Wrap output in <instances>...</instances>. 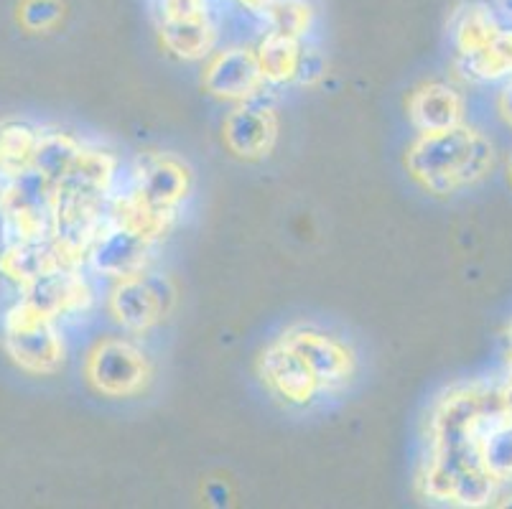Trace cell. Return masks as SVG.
Returning a JSON list of instances; mask_svg holds the SVG:
<instances>
[{"instance_id": "1", "label": "cell", "mask_w": 512, "mask_h": 509, "mask_svg": "<svg viewBox=\"0 0 512 509\" xmlns=\"http://www.w3.org/2000/svg\"><path fill=\"white\" fill-rule=\"evenodd\" d=\"M500 382H459L434 400L426 418V451L418 489L451 507H487L497 487L482 466V436L505 413Z\"/></svg>"}, {"instance_id": "2", "label": "cell", "mask_w": 512, "mask_h": 509, "mask_svg": "<svg viewBox=\"0 0 512 509\" xmlns=\"http://www.w3.org/2000/svg\"><path fill=\"white\" fill-rule=\"evenodd\" d=\"M406 168L428 194L454 196L490 179L497 151L482 130L462 123L439 133H416L406 151Z\"/></svg>"}, {"instance_id": "3", "label": "cell", "mask_w": 512, "mask_h": 509, "mask_svg": "<svg viewBox=\"0 0 512 509\" xmlns=\"http://www.w3.org/2000/svg\"><path fill=\"white\" fill-rule=\"evenodd\" d=\"M0 342L16 367L29 375H54L67 362V342L59 321L26 298H18L0 321Z\"/></svg>"}, {"instance_id": "4", "label": "cell", "mask_w": 512, "mask_h": 509, "mask_svg": "<svg viewBox=\"0 0 512 509\" xmlns=\"http://www.w3.org/2000/svg\"><path fill=\"white\" fill-rule=\"evenodd\" d=\"M85 377L102 398H138L153 382V362L130 336H102L85 357Z\"/></svg>"}, {"instance_id": "5", "label": "cell", "mask_w": 512, "mask_h": 509, "mask_svg": "<svg viewBox=\"0 0 512 509\" xmlns=\"http://www.w3.org/2000/svg\"><path fill=\"white\" fill-rule=\"evenodd\" d=\"M171 298H174V291L169 280L153 278L143 270V273L113 280V288L107 296V311L125 334L143 336L166 319Z\"/></svg>"}, {"instance_id": "6", "label": "cell", "mask_w": 512, "mask_h": 509, "mask_svg": "<svg viewBox=\"0 0 512 509\" xmlns=\"http://www.w3.org/2000/svg\"><path fill=\"white\" fill-rule=\"evenodd\" d=\"M281 339L309 364L324 392L342 390L355 377L357 357L339 336L327 334L316 326H291L283 331Z\"/></svg>"}, {"instance_id": "7", "label": "cell", "mask_w": 512, "mask_h": 509, "mask_svg": "<svg viewBox=\"0 0 512 509\" xmlns=\"http://www.w3.org/2000/svg\"><path fill=\"white\" fill-rule=\"evenodd\" d=\"M258 375L265 390L291 408H309L319 400V395H324V387L309 370V364L281 336L260 352Z\"/></svg>"}, {"instance_id": "8", "label": "cell", "mask_w": 512, "mask_h": 509, "mask_svg": "<svg viewBox=\"0 0 512 509\" xmlns=\"http://www.w3.org/2000/svg\"><path fill=\"white\" fill-rule=\"evenodd\" d=\"M130 189L146 199L151 207L166 214H179L192 194V171L174 153H143L130 171Z\"/></svg>"}, {"instance_id": "9", "label": "cell", "mask_w": 512, "mask_h": 509, "mask_svg": "<svg viewBox=\"0 0 512 509\" xmlns=\"http://www.w3.org/2000/svg\"><path fill=\"white\" fill-rule=\"evenodd\" d=\"M202 84L204 90L217 100L235 102V105L258 100L265 87V79L260 74L255 49H248V46L214 49L204 59Z\"/></svg>"}, {"instance_id": "10", "label": "cell", "mask_w": 512, "mask_h": 509, "mask_svg": "<svg viewBox=\"0 0 512 509\" xmlns=\"http://www.w3.org/2000/svg\"><path fill=\"white\" fill-rule=\"evenodd\" d=\"M21 298L44 311L51 319H69L90 311L95 301L90 280L82 273V268H54L31 286L21 288Z\"/></svg>"}, {"instance_id": "11", "label": "cell", "mask_w": 512, "mask_h": 509, "mask_svg": "<svg viewBox=\"0 0 512 509\" xmlns=\"http://www.w3.org/2000/svg\"><path fill=\"white\" fill-rule=\"evenodd\" d=\"M222 140L237 158L260 161L276 148L278 115L255 100L240 102L222 123Z\"/></svg>"}, {"instance_id": "12", "label": "cell", "mask_w": 512, "mask_h": 509, "mask_svg": "<svg viewBox=\"0 0 512 509\" xmlns=\"http://www.w3.org/2000/svg\"><path fill=\"white\" fill-rule=\"evenodd\" d=\"M408 120L416 133H439L467 123V97L454 84L426 82L408 97Z\"/></svg>"}, {"instance_id": "13", "label": "cell", "mask_w": 512, "mask_h": 509, "mask_svg": "<svg viewBox=\"0 0 512 509\" xmlns=\"http://www.w3.org/2000/svg\"><path fill=\"white\" fill-rule=\"evenodd\" d=\"M151 242L133 232L123 230L118 224H105V230L97 237L95 247L90 252V265L97 275H105L110 280L125 278V275L143 273L151 255Z\"/></svg>"}, {"instance_id": "14", "label": "cell", "mask_w": 512, "mask_h": 509, "mask_svg": "<svg viewBox=\"0 0 512 509\" xmlns=\"http://www.w3.org/2000/svg\"><path fill=\"white\" fill-rule=\"evenodd\" d=\"M507 31L505 23L500 21L495 8L482 0H469L462 8H456L451 18L449 36L451 46L456 51V62H467L474 56L490 51L502 39Z\"/></svg>"}, {"instance_id": "15", "label": "cell", "mask_w": 512, "mask_h": 509, "mask_svg": "<svg viewBox=\"0 0 512 509\" xmlns=\"http://www.w3.org/2000/svg\"><path fill=\"white\" fill-rule=\"evenodd\" d=\"M107 222L118 224L123 230L133 232V235L156 245L158 240H164L171 232L176 214H166L161 209L151 207L136 189L128 186L123 191H115L107 199Z\"/></svg>"}, {"instance_id": "16", "label": "cell", "mask_w": 512, "mask_h": 509, "mask_svg": "<svg viewBox=\"0 0 512 509\" xmlns=\"http://www.w3.org/2000/svg\"><path fill=\"white\" fill-rule=\"evenodd\" d=\"M156 28L161 46L184 62H204L220 44V26H217L212 13L156 23Z\"/></svg>"}, {"instance_id": "17", "label": "cell", "mask_w": 512, "mask_h": 509, "mask_svg": "<svg viewBox=\"0 0 512 509\" xmlns=\"http://www.w3.org/2000/svg\"><path fill=\"white\" fill-rule=\"evenodd\" d=\"M54 268L62 265L51 242H6L0 250V275L11 280L18 291Z\"/></svg>"}, {"instance_id": "18", "label": "cell", "mask_w": 512, "mask_h": 509, "mask_svg": "<svg viewBox=\"0 0 512 509\" xmlns=\"http://www.w3.org/2000/svg\"><path fill=\"white\" fill-rule=\"evenodd\" d=\"M118 168V158L110 151L97 146H82L72 171L62 184L85 191V194L110 199L115 194V186H118Z\"/></svg>"}, {"instance_id": "19", "label": "cell", "mask_w": 512, "mask_h": 509, "mask_svg": "<svg viewBox=\"0 0 512 509\" xmlns=\"http://www.w3.org/2000/svg\"><path fill=\"white\" fill-rule=\"evenodd\" d=\"M306 41L291 39V36L265 31L263 39L255 46V59H258L260 74L265 84H293L299 77L301 54H304Z\"/></svg>"}, {"instance_id": "20", "label": "cell", "mask_w": 512, "mask_h": 509, "mask_svg": "<svg viewBox=\"0 0 512 509\" xmlns=\"http://www.w3.org/2000/svg\"><path fill=\"white\" fill-rule=\"evenodd\" d=\"M85 143H79L72 133L62 130H39V146L34 156V171H39L51 184H62L72 171L79 151Z\"/></svg>"}, {"instance_id": "21", "label": "cell", "mask_w": 512, "mask_h": 509, "mask_svg": "<svg viewBox=\"0 0 512 509\" xmlns=\"http://www.w3.org/2000/svg\"><path fill=\"white\" fill-rule=\"evenodd\" d=\"M39 128L26 123H6L0 128V181L16 179L34 168Z\"/></svg>"}, {"instance_id": "22", "label": "cell", "mask_w": 512, "mask_h": 509, "mask_svg": "<svg viewBox=\"0 0 512 509\" xmlns=\"http://www.w3.org/2000/svg\"><path fill=\"white\" fill-rule=\"evenodd\" d=\"M482 466L497 487L512 482V415L507 410L484 431Z\"/></svg>"}, {"instance_id": "23", "label": "cell", "mask_w": 512, "mask_h": 509, "mask_svg": "<svg viewBox=\"0 0 512 509\" xmlns=\"http://www.w3.org/2000/svg\"><path fill=\"white\" fill-rule=\"evenodd\" d=\"M260 21L268 31L306 41L316 26V11L311 0H271Z\"/></svg>"}, {"instance_id": "24", "label": "cell", "mask_w": 512, "mask_h": 509, "mask_svg": "<svg viewBox=\"0 0 512 509\" xmlns=\"http://www.w3.org/2000/svg\"><path fill=\"white\" fill-rule=\"evenodd\" d=\"M64 16L62 0H23L18 18L29 31H49Z\"/></svg>"}, {"instance_id": "25", "label": "cell", "mask_w": 512, "mask_h": 509, "mask_svg": "<svg viewBox=\"0 0 512 509\" xmlns=\"http://www.w3.org/2000/svg\"><path fill=\"white\" fill-rule=\"evenodd\" d=\"M212 13L209 0H153V16L156 23L181 21V18H194Z\"/></svg>"}, {"instance_id": "26", "label": "cell", "mask_w": 512, "mask_h": 509, "mask_svg": "<svg viewBox=\"0 0 512 509\" xmlns=\"http://www.w3.org/2000/svg\"><path fill=\"white\" fill-rule=\"evenodd\" d=\"M324 72H327L324 56L319 54V49L304 44V54H301L299 77H296V82H299V84H316L321 77H324Z\"/></svg>"}, {"instance_id": "27", "label": "cell", "mask_w": 512, "mask_h": 509, "mask_svg": "<svg viewBox=\"0 0 512 509\" xmlns=\"http://www.w3.org/2000/svg\"><path fill=\"white\" fill-rule=\"evenodd\" d=\"M497 112H500L502 123L512 128V77H507L497 92Z\"/></svg>"}, {"instance_id": "28", "label": "cell", "mask_w": 512, "mask_h": 509, "mask_svg": "<svg viewBox=\"0 0 512 509\" xmlns=\"http://www.w3.org/2000/svg\"><path fill=\"white\" fill-rule=\"evenodd\" d=\"M230 3L237 8V11L245 13V16L260 18V16H263L265 8H268V3H271V0H230Z\"/></svg>"}, {"instance_id": "29", "label": "cell", "mask_w": 512, "mask_h": 509, "mask_svg": "<svg viewBox=\"0 0 512 509\" xmlns=\"http://www.w3.org/2000/svg\"><path fill=\"white\" fill-rule=\"evenodd\" d=\"M500 390H502V400H505L507 413L512 415V352H507V370H505V377L500 380Z\"/></svg>"}, {"instance_id": "30", "label": "cell", "mask_w": 512, "mask_h": 509, "mask_svg": "<svg viewBox=\"0 0 512 509\" xmlns=\"http://www.w3.org/2000/svg\"><path fill=\"white\" fill-rule=\"evenodd\" d=\"M500 504V507H507V504H512V494H505V497H502V502H497Z\"/></svg>"}, {"instance_id": "31", "label": "cell", "mask_w": 512, "mask_h": 509, "mask_svg": "<svg viewBox=\"0 0 512 509\" xmlns=\"http://www.w3.org/2000/svg\"><path fill=\"white\" fill-rule=\"evenodd\" d=\"M507 174H510V179H512V153H510V158H507Z\"/></svg>"}, {"instance_id": "32", "label": "cell", "mask_w": 512, "mask_h": 509, "mask_svg": "<svg viewBox=\"0 0 512 509\" xmlns=\"http://www.w3.org/2000/svg\"><path fill=\"white\" fill-rule=\"evenodd\" d=\"M507 344H510V349H507V352H512V329H510V334H507Z\"/></svg>"}, {"instance_id": "33", "label": "cell", "mask_w": 512, "mask_h": 509, "mask_svg": "<svg viewBox=\"0 0 512 509\" xmlns=\"http://www.w3.org/2000/svg\"><path fill=\"white\" fill-rule=\"evenodd\" d=\"M505 3H507V6H510V8H512V0H505Z\"/></svg>"}]
</instances>
